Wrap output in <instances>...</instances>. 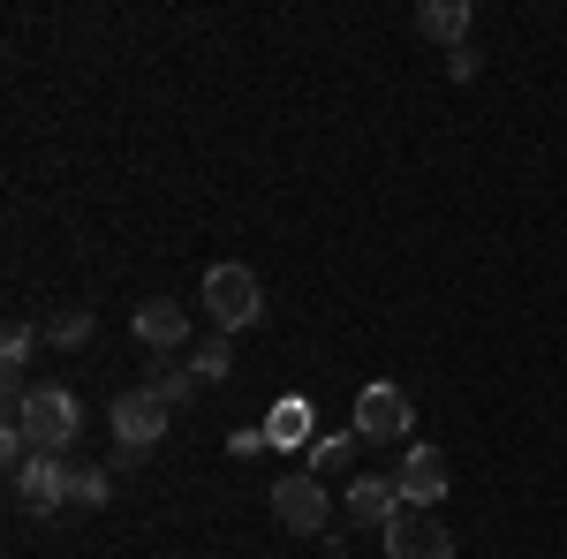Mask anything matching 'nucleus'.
<instances>
[{"label": "nucleus", "mask_w": 567, "mask_h": 559, "mask_svg": "<svg viewBox=\"0 0 567 559\" xmlns=\"http://www.w3.org/2000/svg\"><path fill=\"white\" fill-rule=\"evenodd\" d=\"M8 416L31 431V446L39 454H69L76 446V431H84V401L69 386H31V393H16L8 401Z\"/></svg>", "instance_id": "nucleus-1"}, {"label": "nucleus", "mask_w": 567, "mask_h": 559, "mask_svg": "<svg viewBox=\"0 0 567 559\" xmlns=\"http://www.w3.org/2000/svg\"><path fill=\"white\" fill-rule=\"evenodd\" d=\"M205 310H213V325L227 341H235L243 325H258V310H265L258 272H250V265H213V272H205Z\"/></svg>", "instance_id": "nucleus-2"}, {"label": "nucleus", "mask_w": 567, "mask_h": 559, "mask_svg": "<svg viewBox=\"0 0 567 559\" xmlns=\"http://www.w3.org/2000/svg\"><path fill=\"white\" fill-rule=\"evenodd\" d=\"M416 424V408H409V393L393 386V379H371V386L355 393V438L363 446H401Z\"/></svg>", "instance_id": "nucleus-3"}, {"label": "nucleus", "mask_w": 567, "mask_h": 559, "mask_svg": "<svg viewBox=\"0 0 567 559\" xmlns=\"http://www.w3.org/2000/svg\"><path fill=\"white\" fill-rule=\"evenodd\" d=\"M167 416H175V401L159 386H130L114 408H106V424H114V438H122V454H144L152 438H167Z\"/></svg>", "instance_id": "nucleus-4"}, {"label": "nucleus", "mask_w": 567, "mask_h": 559, "mask_svg": "<svg viewBox=\"0 0 567 559\" xmlns=\"http://www.w3.org/2000/svg\"><path fill=\"white\" fill-rule=\"evenodd\" d=\"M76 499V469L61 462V454H31L23 469H16V507L23 515H53V507H69Z\"/></svg>", "instance_id": "nucleus-5"}, {"label": "nucleus", "mask_w": 567, "mask_h": 559, "mask_svg": "<svg viewBox=\"0 0 567 559\" xmlns=\"http://www.w3.org/2000/svg\"><path fill=\"white\" fill-rule=\"evenodd\" d=\"M379 537H386V559H454V537L432 507H401Z\"/></svg>", "instance_id": "nucleus-6"}, {"label": "nucleus", "mask_w": 567, "mask_h": 559, "mask_svg": "<svg viewBox=\"0 0 567 559\" xmlns=\"http://www.w3.org/2000/svg\"><path fill=\"white\" fill-rule=\"evenodd\" d=\"M272 521L296 529V537H318V529H326V484L310 469H288L272 484Z\"/></svg>", "instance_id": "nucleus-7"}, {"label": "nucleus", "mask_w": 567, "mask_h": 559, "mask_svg": "<svg viewBox=\"0 0 567 559\" xmlns=\"http://www.w3.org/2000/svg\"><path fill=\"white\" fill-rule=\"evenodd\" d=\"M393 484H401V507H439V499L454 491V462H446L439 446H409L401 469H393Z\"/></svg>", "instance_id": "nucleus-8"}, {"label": "nucleus", "mask_w": 567, "mask_h": 559, "mask_svg": "<svg viewBox=\"0 0 567 559\" xmlns=\"http://www.w3.org/2000/svg\"><path fill=\"white\" fill-rule=\"evenodd\" d=\"M136 341L152 348V355H175V348L189 341V318H182V302H167V296L136 302Z\"/></svg>", "instance_id": "nucleus-9"}, {"label": "nucleus", "mask_w": 567, "mask_h": 559, "mask_svg": "<svg viewBox=\"0 0 567 559\" xmlns=\"http://www.w3.org/2000/svg\"><path fill=\"white\" fill-rule=\"evenodd\" d=\"M393 515H401V484H393V476H355V484H349V521L386 529Z\"/></svg>", "instance_id": "nucleus-10"}, {"label": "nucleus", "mask_w": 567, "mask_h": 559, "mask_svg": "<svg viewBox=\"0 0 567 559\" xmlns=\"http://www.w3.org/2000/svg\"><path fill=\"white\" fill-rule=\"evenodd\" d=\"M416 31L432 45H454L462 53V39H470V0H424L416 8Z\"/></svg>", "instance_id": "nucleus-11"}, {"label": "nucleus", "mask_w": 567, "mask_h": 559, "mask_svg": "<svg viewBox=\"0 0 567 559\" xmlns=\"http://www.w3.org/2000/svg\"><path fill=\"white\" fill-rule=\"evenodd\" d=\"M310 438V401H272V416H265V446H303Z\"/></svg>", "instance_id": "nucleus-12"}, {"label": "nucleus", "mask_w": 567, "mask_h": 559, "mask_svg": "<svg viewBox=\"0 0 567 559\" xmlns=\"http://www.w3.org/2000/svg\"><path fill=\"white\" fill-rule=\"evenodd\" d=\"M189 371H197L205 386H213V379H227V371H235V348H227V333H213V341L189 348Z\"/></svg>", "instance_id": "nucleus-13"}, {"label": "nucleus", "mask_w": 567, "mask_h": 559, "mask_svg": "<svg viewBox=\"0 0 567 559\" xmlns=\"http://www.w3.org/2000/svg\"><path fill=\"white\" fill-rule=\"evenodd\" d=\"M45 341L53 348H84L91 341V310H61V318L45 325Z\"/></svg>", "instance_id": "nucleus-14"}, {"label": "nucleus", "mask_w": 567, "mask_h": 559, "mask_svg": "<svg viewBox=\"0 0 567 559\" xmlns=\"http://www.w3.org/2000/svg\"><path fill=\"white\" fill-rule=\"evenodd\" d=\"M114 499V476L106 469H76V507H106Z\"/></svg>", "instance_id": "nucleus-15"}, {"label": "nucleus", "mask_w": 567, "mask_h": 559, "mask_svg": "<svg viewBox=\"0 0 567 559\" xmlns=\"http://www.w3.org/2000/svg\"><path fill=\"white\" fill-rule=\"evenodd\" d=\"M0 363H8V379L31 363V325H8V341H0Z\"/></svg>", "instance_id": "nucleus-16"}, {"label": "nucleus", "mask_w": 567, "mask_h": 559, "mask_svg": "<svg viewBox=\"0 0 567 559\" xmlns=\"http://www.w3.org/2000/svg\"><path fill=\"white\" fill-rule=\"evenodd\" d=\"M152 386H159V393H167V401H175V408H182V401H189V393L205 386V379H197V371H159Z\"/></svg>", "instance_id": "nucleus-17"}, {"label": "nucleus", "mask_w": 567, "mask_h": 559, "mask_svg": "<svg viewBox=\"0 0 567 559\" xmlns=\"http://www.w3.org/2000/svg\"><path fill=\"white\" fill-rule=\"evenodd\" d=\"M446 76H454V84H470V76H477V53H470V45H462V53H446Z\"/></svg>", "instance_id": "nucleus-18"}]
</instances>
